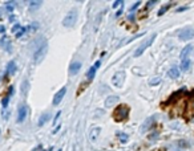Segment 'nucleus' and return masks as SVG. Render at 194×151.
<instances>
[{
  "label": "nucleus",
  "instance_id": "1",
  "mask_svg": "<svg viewBox=\"0 0 194 151\" xmlns=\"http://www.w3.org/2000/svg\"><path fill=\"white\" fill-rule=\"evenodd\" d=\"M129 113H130V108L125 104H121L113 110L112 115L116 122H122V121H126L129 118Z\"/></svg>",
  "mask_w": 194,
  "mask_h": 151
},
{
  "label": "nucleus",
  "instance_id": "2",
  "mask_svg": "<svg viewBox=\"0 0 194 151\" xmlns=\"http://www.w3.org/2000/svg\"><path fill=\"white\" fill-rule=\"evenodd\" d=\"M47 51H48V44L47 41H44L36 48V51L33 52V62L35 64H39V62H41L44 60V57L47 55Z\"/></svg>",
  "mask_w": 194,
  "mask_h": 151
},
{
  "label": "nucleus",
  "instance_id": "3",
  "mask_svg": "<svg viewBox=\"0 0 194 151\" xmlns=\"http://www.w3.org/2000/svg\"><path fill=\"white\" fill-rule=\"evenodd\" d=\"M156 37H157V35H156V33H153V36H150V37H149V38H148V40H146L145 42H144V44H141V45L137 48V51L134 52V57H140V56L142 55V53L145 52V51L148 49V48L150 47L152 44L154 42V40H156Z\"/></svg>",
  "mask_w": 194,
  "mask_h": 151
},
{
  "label": "nucleus",
  "instance_id": "4",
  "mask_svg": "<svg viewBox=\"0 0 194 151\" xmlns=\"http://www.w3.org/2000/svg\"><path fill=\"white\" fill-rule=\"evenodd\" d=\"M193 37H194V28H192V27H185L178 32V38H180L181 41H189V40H192Z\"/></svg>",
  "mask_w": 194,
  "mask_h": 151
},
{
  "label": "nucleus",
  "instance_id": "5",
  "mask_svg": "<svg viewBox=\"0 0 194 151\" xmlns=\"http://www.w3.org/2000/svg\"><path fill=\"white\" fill-rule=\"evenodd\" d=\"M76 20H77V11L76 9H72V11H69L67 16L63 19V25L64 27H73Z\"/></svg>",
  "mask_w": 194,
  "mask_h": 151
},
{
  "label": "nucleus",
  "instance_id": "6",
  "mask_svg": "<svg viewBox=\"0 0 194 151\" xmlns=\"http://www.w3.org/2000/svg\"><path fill=\"white\" fill-rule=\"evenodd\" d=\"M186 93V89L185 87H182V89H180L178 91H176L174 94H172L170 97H169V100L165 102V104H162V106H166V105H170V104H173V102H177L178 100L181 98V97Z\"/></svg>",
  "mask_w": 194,
  "mask_h": 151
},
{
  "label": "nucleus",
  "instance_id": "7",
  "mask_svg": "<svg viewBox=\"0 0 194 151\" xmlns=\"http://www.w3.org/2000/svg\"><path fill=\"white\" fill-rule=\"evenodd\" d=\"M124 78H125V72H122V70L117 72L112 78V84L116 87H121L122 84H124Z\"/></svg>",
  "mask_w": 194,
  "mask_h": 151
},
{
  "label": "nucleus",
  "instance_id": "8",
  "mask_svg": "<svg viewBox=\"0 0 194 151\" xmlns=\"http://www.w3.org/2000/svg\"><path fill=\"white\" fill-rule=\"evenodd\" d=\"M100 65H101V61L98 60V61H96L94 64L89 68V70H88V73H87V77H88V80L89 81H92L93 78H94V76H96V72H97V69L100 68Z\"/></svg>",
  "mask_w": 194,
  "mask_h": 151
},
{
  "label": "nucleus",
  "instance_id": "9",
  "mask_svg": "<svg viewBox=\"0 0 194 151\" xmlns=\"http://www.w3.org/2000/svg\"><path fill=\"white\" fill-rule=\"evenodd\" d=\"M27 114H28V108L26 105H21L20 108H19V110H17V122L19 123L24 122L26 118H27Z\"/></svg>",
  "mask_w": 194,
  "mask_h": 151
},
{
  "label": "nucleus",
  "instance_id": "10",
  "mask_svg": "<svg viewBox=\"0 0 194 151\" xmlns=\"http://www.w3.org/2000/svg\"><path fill=\"white\" fill-rule=\"evenodd\" d=\"M65 93H67V87H61V89L59 90L56 94H54V97H53V101H52V104H53L54 106H57V105L61 102V100L64 98V95H65Z\"/></svg>",
  "mask_w": 194,
  "mask_h": 151
},
{
  "label": "nucleus",
  "instance_id": "11",
  "mask_svg": "<svg viewBox=\"0 0 194 151\" xmlns=\"http://www.w3.org/2000/svg\"><path fill=\"white\" fill-rule=\"evenodd\" d=\"M80 69H81V62L80 61H73L68 68V73L71 76H74V74H77Z\"/></svg>",
  "mask_w": 194,
  "mask_h": 151
},
{
  "label": "nucleus",
  "instance_id": "12",
  "mask_svg": "<svg viewBox=\"0 0 194 151\" xmlns=\"http://www.w3.org/2000/svg\"><path fill=\"white\" fill-rule=\"evenodd\" d=\"M100 131L101 129L100 127H93L91 131H89V139H91V142H96L100 137Z\"/></svg>",
  "mask_w": 194,
  "mask_h": 151
},
{
  "label": "nucleus",
  "instance_id": "13",
  "mask_svg": "<svg viewBox=\"0 0 194 151\" xmlns=\"http://www.w3.org/2000/svg\"><path fill=\"white\" fill-rule=\"evenodd\" d=\"M13 94V87L11 86L8 89L7 91V94L3 97V101H2V105H3V108H7V105H8V102H9V98H11V95Z\"/></svg>",
  "mask_w": 194,
  "mask_h": 151
},
{
  "label": "nucleus",
  "instance_id": "14",
  "mask_svg": "<svg viewBox=\"0 0 194 151\" xmlns=\"http://www.w3.org/2000/svg\"><path fill=\"white\" fill-rule=\"evenodd\" d=\"M190 68H192V61L189 60V57L185 58V60H182V62H181V70L182 72H189Z\"/></svg>",
  "mask_w": 194,
  "mask_h": 151
},
{
  "label": "nucleus",
  "instance_id": "15",
  "mask_svg": "<svg viewBox=\"0 0 194 151\" xmlns=\"http://www.w3.org/2000/svg\"><path fill=\"white\" fill-rule=\"evenodd\" d=\"M168 74L170 78H178V77H180V69H178L177 66H173V68H170V70L168 72Z\"/></svg>",
  "mask_w": 194,
  "mask_h": 151
},
{
  "label": "nucleus",
  "instance_id": "16",
  "mask_svg": "<svg viewBox=\"0 0 194 151\" xmlns=\"http://www.w3.org/2000/svg\"><path fill=\"white\" fill-rule=\"evenodd\" d=\"M116 102H118V97L117 95H111L105 100V106L106 108H111V106H113Z\"/></svg>",
  "mask_w": 194,
  "mask_h": 151
},
{
  "label": "nucleus",
  "instance_id": "17",
  "mask_svg": "<svg viewBox=\"0 0 194 151\" xmlns=\"http://www.w3.org/2000/svg\"><path fill=\"white\" fill-rule=\"evenodd\" d=\"M51 119V113H43L41 117L39 118V126H43L47 123V121Z\"/></svg>",
  "mask_w": 194,
  "mask_h": 151
},
{
  "label": "nucleus",
  "instance_id": "18",
  "mask_svg": "<svg viewBox=\"0 0 194 151\" xmlns=\"http://www.w3.org/2000/svg\"><path fill=\"white\" fill-rule=\"evenodd\" d=\"M193 51V45H186L185 48L182 49V52H181V58L182 60H185V58H187V56H189V53H190Z\"/></svg>",
  "mask_w": 194,
  "mask_h": 151
},
{
  "label": "nucleus",
  "instance_id": "19",
  "mask_svg": "<svg viewBox=\"0 0 194 151\" xmlns=\"http://www.w3.org/2000/svg\"><path fill=\"white\" fill-rule=\"evenodd\" d=\"M16 72V64H15V61H9V64L7 65V74H13V73Z\"/></svg>",
  "mask_w": 194,
  "mask_h": 151
},
{
  "label": "nucleus",
  "instance_id": "20",
  "mask_svg": "<svg viewBox=\"0 0 194 151\" xmlns=\"http://www.w3.org/2000/svg\"><path fill=\"white\" fill-rule=\"evenodd\" d=\"M153 122H154V117H150V118H148V119H146V122L142 125L141 130H144V131H145V130H148L149 127H150V125H152Z\"/></svg>",
  "mask_w": 194,
  "mask_h": 151
},
{
  "label": "nucleus",
  "instance_id": "21",
  "mask_svg": "<svg viewBox=\"0 0 194 151\" xmlns=\"http://www.w3.org/2000/svg\"><path fill=\"white\" fill-rule=\"evenodd\" d=\"M172 4H173V3H168V4H166V6H163V7H161V9H160V11H158V16H162V15H163V13H165V12L168 11V9H169V8H170V7H172Z\"/></svg>",
  "mask_w": 194,
  "mask_h": 151
},
{
  "label": "nucleus",
  "instance_id": "22",
  "mask_svg": "<svg viewBox=\"0 0 194 151\" xmlns=\"http://www.w3.org/2000/svg\"><path fill=\"white\" fill-rule=\"evenodd\" d=\"M41 4H43L41 2H31L29 3V9H37Z\"/></svg>",
  "mask_w": 194,
  "mask_h": 151
},
{
  "label": "nucleus",
  "instance_id": "23",
  "mask_svg": "<svg viewBox=\"0 0 194 151\" xmlns=\"http://www.w3.org/2000/svg\"><path fill=\"white\" fill-rule=\"evenodd\" d=\"M117 137H118V138H120V139H121V142H124V143H125V142H128V135H126V134L118 133V134H117Z\"/></svg>",
  "mask_w": 194,
  "mask_h": 151
},
{
  "label": "nucleus",
  "instance_id": "24",
  "mask_svg": "<svg viewBox=\"0 0 194 151\" xmlns=\"http://www.w3.org/2000/svg\"><path fill=\"white\" fill-rule=\"evenodd\" d=\"M120 4H124V2H120V0H117V2H114L113 3V8H117Z\"/></svg>",
  "mask_w": 194,
  "mask_h": 151
},
{
  "label": "nucleus",
  "instance_id": "25",
  "mask_svg": "<svg viewBox=\"0 0 194 151\" xmlns=\"http://www.w3.org/2000/svg\"><path fill=\"white\" fill-rule=\"evenodd\" d=\"M140 4H141V2H137L136 4H134V6H133V7L130 8V13H132V12H133V11H134V9H136V8L138 7V6H140Z\"/></svg>",
  "mask_w": 194,
  "mask_h": 151
},
{
  "label": "nucleus",
  "instance_id": "26",
  "mask_svg": "<svg viewBox=\"0 0 194 151\" xmlns=\"http://www.w3.org/2000/svg\"><path fill=\"white\" fill-rule=\"evenodd\" d=\"M154 4H157V0H153V2H148V8H150L153 7Z\"/></svg>",
  "mask_w": 194,
  "mask_h": 151
},
{
  "label": "nucleus",
  "instance_id": "27",
  "mask_svg": "<svg viewBox=\"0 0 194 151\" xmlns=\"http://www.w3.org/2000/svg\"><path fill=\"white\" fill-rule=\"evenodd\" d=\"M158 82H160V80H150V82H149V84H150V85H157L158 84Z\"/></svg>",
  "mask_w": 194,
  "mask_h": 151
},
{
  "label": "nucleus",
  "instance_id": "28",
  "mask_svg": "<svg viewBox=\"0 0 194 151\" xmlns=\"http://www.w3.org/2000/svg\"><path fill=\"white\" fill-rule=\"evenodd\" d=\"M24 32H26V28H21V31L20 32H19V33H16V37H20L21 35H23V33Z\"/></svg>",
  "mask_w": 194,
  "mask_h": 151
},
{
  "label": "nucleus",
  "instance_id": "29",
  "mask_svg": "<svg viewBox=\"0 0 194 151\" xmlns=\"http://www.w3.org/2000/svg\"><path fill=\"white\" fill-rule=\"evenodd\" d=\"M185 142H186V140H180V146H186V147H187L189 143H185Z\"/></svg>",
  "mask_w": 194,
  "mask_h": 151
},
{
  "label": "nucleus",
  "instance_id": "30",
  "mask_svg": "<svg viewBox=\"0 0 194 151\" xmlns=\"http://www.w3.org/2000/svg\"><path fill=\"white\" fill-rule=\"evenodd\" d=\"M128 19H129V20H132V21H134V15H133V13H130V15L128 16Z\"/></svg>",
  "mask_w": 194,
  "mask_h": 151
},
{
  "label": "nucleus",
  "instance_id": "31",
  "mask_svg": "<svg viewBox=\"0 0 194 151\" xmlns=\"http://www.w3.org/2000/svg\"><path fill=\"white\" fill-rule=\"evenodd\" d=\"M185 9H187V7H181V8H178L177 11H178V12H181V11H185Z\"/></svg>",
  "mask_w": 194,
  "mask_h": 151
},
{
  "label": "nucleus",
  "instance_id": "32",
  "mask_svg": "<svg viewBox=\"0 0 194 151\" xmlns=\"http://www.w3.org/2000/svg\"><path fill=\"white\" fill-rule=\"evenodd\" d=\"M0 32H4V27H0Z\"/></svg>",
  "mask_w": 194,
  "mask_h": 151
},
{
  "label": "nucleus",
  "instance_id": "33",
  "mask_svg": "<svg viewBox=\"0 0 194 151\" xmlns=\"http://www.w3.org/2000/svg\"><path fill=\"white\" fill-rule=\"evenodd\" d=\"M59 151H61V150H59Z\"/></svg>",
  "mask_w": 194,
  "mask_h": 151
}]
</instances>
